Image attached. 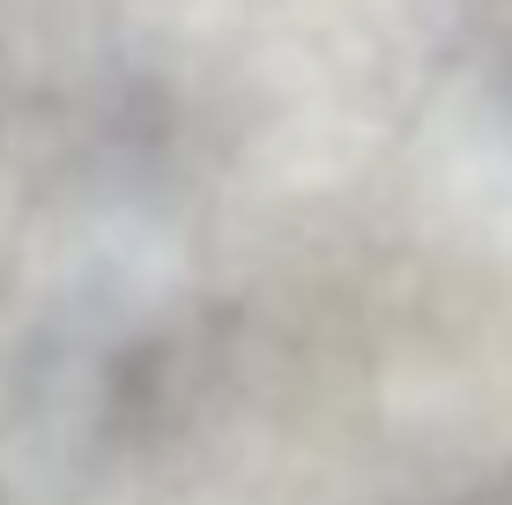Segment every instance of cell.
<instances>
[{
  "instance_id": "6da1fadb",
  "label": "cell",
  "mask_w": 512,
  "mask_h": 505,
  "mask_svg": "<svg viewBox=\"0 0 512 505\" xmlns=\"http://www.w3.org/2000/svg\"><path fill=\"white\" fill-rule=\"evenodd\" d=\"M446 505H512V476L505 483H483V491H468V498H446Z\"/></svg>"
}]
</instances>
